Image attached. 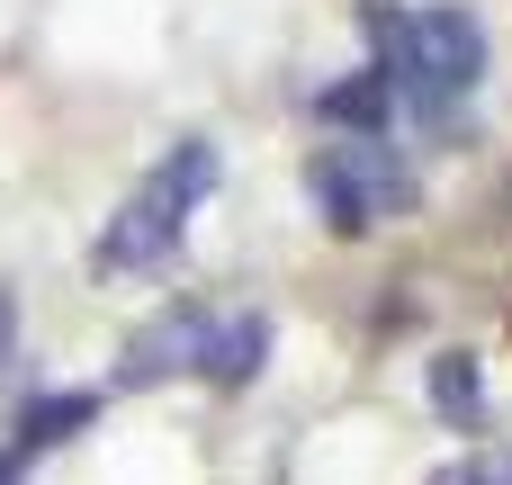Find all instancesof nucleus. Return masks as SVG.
Listing matches in <instances>:
<instances>
[{
    "label": "nucleus",
    "instance_id": "obj_12",
    "mask_svg": "<svg viewBox=\"0 0 512 485\" xmlns=\"http://www.w3.org/2000/svg\"><path fill=\"white\" fill-rule=\"evenodd\" d=\"M27 477V459H18V450H0V485H18Z\"/></svg>",
    "mask_w": 512,
    "mask_h": 485
},
{
    "label": "nucleus",
    "instance_id": "obj_6",
    "mask_svg": "<svg viewBox=\"0 0 512 485\" xmlns=\"http://www.w3.org/2000/svg\"><path fill=\"white\" fill-rule=\"evenodd\" d=\"M81 423H99V396H90V387H54V396H27V405H18V441H9V450H18V459H36V450H63Z\"/></svg>",
    "mask_w": 512,
    "mask_h": 485
},
{
    "label": "nucleus",
    "instance_id": "obj_5",
    "mask_svg": "<svg viewBox=\"0 0 512 485\" xmlns=\"http://www.w3.org/2000/svg\"><path fill=\"white\" fill-rule=\"evenodd\" d=\"M270 369V315H225V324H207V351H198V378L207 387H252Z\"/></svg>",
    "mask_w": 512,
    "mask_h": 485
},
{
    "label": "nucleus",
    "instance_id": "obj_4",
    "mask_svg": "<svg viewBox=\"0 0 512 485\" xmlns=\"http://www.w3.org/2000/svg\"><path fill=\"white\" fill-rule=\"evenodd\" d=\"M180 225H189V207H180L162 180H144V189L108 216V234H99L90 270H99V279H108V270H162V261H171V243H180Z\"/></svg>",
    "mask_w": 512,
    "mask_h": 485
},
{
    "label": "nucleus",
    "instance_id": "obj_1",
    "mask_svg": "<svg viewBox=\"0 0 512 485\" xmlns=\"http://www.w3.org/2000/svg\"><path fill=\"white\" fill-rule=\"evenodd\" d=\"M306 198H315V216L351 243V234H369V225H387V216H414V171L396 162V144H378V135H351V144H324L315 162H306Z\"/></svg>",
    "mask_w": 512,
    "mask_h": 485
},
{
    "label": "nucleus",
    "instance_id": "obj_9",
    "mask_svg": "<svg viewBox=\"0 0 512 485\" xmlns=\"http://www.w3.org/2000/svg\"><path fill=\"white\" fill-rule=\"evenodd\" d=\"M153 180H162V189H171L180 207H198V198L216 189V144H180V153H171V162H162Z\"/></svg>",
    "mask_w": 512,
    "mask_h": 485
},
{
    "label": "nucleus",
    "instance_id": "obj_11",
    "mask_svg": "<svg viewBox=\"0 0 512 485\" xmlns=\"http://www.w3.org/2000/svg\"><path fill=\"white\" fill-rule=\"evenodd\" d=\"M9 360H18V297L0 288V369H9Z\"/></svg>",
    "mask_w": 512,
    "mask_h": 485
},
{
    "label": "nucleus",
    "instance_id": "obj_7",
    "mask_svg": "<svg viewBox=\"0 0 512 485\" xmlns=\"http://www.w3.org/2000/svg\"><path fill=\"white\" fill-rule=\"evenodd\" d=\"M432 414L450 432H477L486 423V369L468 351H432Z\"/></svg>",
    "mask_w": 512,
    "mask_h": 485
},
{
    "label": "nucleus",
    "instance_id": "obj_3",
    "mask_svg": "<svg viewBox=\"0 0 512 485\" xmlns=\"http://www.w3.org/2000/svg\"><path fill=\"white\" fill-rule=\"evenodd\" d=\"M207 324H216V315H207L198 297H171L153 324H135V333H126V360H117V378H108V387H117V396H135V387H162V378L198 369Z\"/></svg>",
    "mask_w": 512,
    "mask_h": 485
},
{
    "label": "nucleus",
    "instance_id": "obj_2",
    "mask_svg": "<svg viewBox=\"0 0 512 485\" xmlns=\"http://www.w3.org/2000/svg\"><path fill=\"white\" fill-rule=\"evenodd\" d=\"M414 54H423V99H414V117H423V126H450V99H468V90L486 81V27H477V9H468V0H432V9L414 18Z\"/></svg>",
    "mask_w": 512,
    "mask_h": 485
},
{
    "label": "nucleus",
    "instance_id": "obj_10",
    "mask_svg": "<svg viewBox=\"0 0 512 485\" xmlns=\"http://www.w3.org/2000/svg\"><path fill=\"white\" fill-rule=\"evenodd\" d=\"M432 485H512V450H468L459 468H441Z\"/></svg>",
    "mask_w": 512,
    "mask_h": 485
},
{
    "label": "nucleus",
    "instance_id": "obj_8",
    "mask_svg": "<svg viewBox=\"0 0 512 485\" xmlns=\"http://www.w3.org/2000/svg\"><path fill=\"white\" fill-rule=\"evenodd\" d=\"M315 108H324V126H351V135H378V126L396 117V90H387L378 72H351V81H333V90H324Z\"/></svg>",
    "mask_w": 512,
    "mask_h": 485
}]
</instances>
